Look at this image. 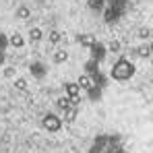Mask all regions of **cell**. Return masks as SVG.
I'll return each mask as SVG.
<instances>
[{"label":"cell","mask_w":153,"mask_h":153,"mask_svg":"<svg viewBox=\"0 0 153 153\" xmlns=\"http://www.w3.org/2000/svg\"><path fill=\"white\" fill-rule=\"evenodd\" d=\"M76 85H79V89H89L93 83H91V76H89V75H81V76H79V83H76Z\"/></svg>","instance_id":"16"},{"label":"cell","mask_w":153,"mask_h":153,"mask_svg":"<svg viewBox=\"0 0 153 153\" xmlns=\"http://www.w3.org/2000/svg\"><path fill=\"white\" fill-rule=\"evenodd\" d=\"M29 73L35 76V79H44L46 73H48V68H46V64H44V62L35 60V62H31V64H29Z\"/></svg>","instance_id":"6"},{"label":"cell","mask_w":153,"mask_h":153,"mask_svg":"<svg viewBox=\"0 0 153 153\" xmlns=\"http://www.w3.org/2000/svg\"><path fill=\"white\" fill-rule=\"evenodd\" d=\"M132 75H134V64L128 62V58L120 56L118 62L112 68V79H116V81H128Z\"/></svg>","instance_id":"1"},{"label":"cell","mask_w":153,"mask_h":153,"mask_svg":"<svg viewBox=\"0 0 153 153\" xmlns=\"http://www.w3.org/2000/svg\"><path fill=\"white\" fill-rule=\"evenodd\" d=\"M48 39H50L52 44H58V42L62 39V35H60L58 31H50V35H48Z\"/></svg>","instance_id":"23"},{"label":"cell","mask_w":153,"mask_h":153,"mask_svg":"<svg viewBox=\"0 0 153 153\" xmlns=\"http://www.w3.org/2000/svg\"><path fill=\"white\" fill-rule=\"evenodd\" d=\"M29 15H31V13H29L27 6H19V8H17V17H19V19H29Z\"/></svg>","instance_id":"21"},{"label":"cell","mask_w":153,"mask_h":153,"mask_svg":"<svg viewBox=\"0 0 153 153\" xmlns=\"http://www.w3.org/2000/svg\"><path fill=\"white\" fill-rule=\"evenodd\" d=\"M102 13H103V21L112 25V23H118V21L124 17L126 10H120V8H114V6H105Z\"/></svg>","instance_id":"2"},{"label":"cell","mask_w":153,"mask_h":153,"mask_svg":"<svg viewBox=\"0 0 153 153\" xmlns=\"http://www.w3.org/2000/svg\"><path fill=\"white\" fill-rule=\"evenodd\" d=\"M83 71H85V75H89V76H93L95 73H100V62H95V60H87L85 62V66H83Z\"/></svg>","instance_id":"8"},{"label":"cell","mask_w":153,"mask_h":153,"mask_svg":"<svg viewBox=\"0 0 153 153\" xmlns=\"http://www.w3.org/2000/svg\"><path fill=\"white\" fill-rule=\"evenodd\" d=\"M15 87H17L19 91H25L27 89V81L25 79H17V81H15Z\"/></svg>","instance_id":"25"},{"label":"cell","mask_w":153,"mask_h":153,"mask_svg":"<svg viewBox=\"0 0 153 153\" xmlns=\"http://www.w3.org/2000/svg\"><path fill=\"white\" fill-rule=\"evenodd\" d=\"M66 58H68V54L64 50H58L54 54V62H58V64H60V62H66Z\"/></svg>","instance_id":"20"},{"label":"cell","mask_w":153,"mask_h":153,"mask_svg":"<svg viewBox=\"0 0 153 153\" xmlns=\"http://www.w3.org/2000/svg\"><path fill=\"white\" fill-rule=\"evenodd\" d=\"M139 37H141L143 42H149V37H151V29H149V27H143V29L139 31Z\"/></svg>","instance_id":"22"},{"label":"cell","mask_w":153,"mask_h":153,"mask_svg":"<svg viewBox=\"0 0 153 153\" xmlns=\"http://www.w3.org/2000/svg\"><path fill=\"white\" fill-rule=\"evenodd\" d=\"M76 116H79V108H73V105L62 112V120H66V122H75Z\"/></svg>","instance_id":"9"},{"label":"cell","mask_w":153,"mask_h":153,"mask_svg":"<svg viewBox=\"0 0 153 153\" xmlns=\"http://www.w3.org/2000/svg\"><path fill=\"white\" fill-rule=\"evenodd\" d=\"M15 73H17V71H15L13 66H6V68H4V76H15Z\"/></svg>","instance_id":"26"},{"label":"cell","mask_w":153,"mask_h":153,"mask_svg":"<svg viewBox=\"0 0 153 153\" xmlns=\"http://www.w3.org/2000/svg\"><path fill=\"white\" fill-rule=\"evenodd\" d=\"M105 149H108V134H100V137H95L89 153H105Z\"/></svg>","instance_id":"5"},{"label":"cell","mask_w":153,"mask_h":153,"mask_svg":"<svg viewBox=\"0 0 153 153\" xmlns=\"http://www.w3.org/2000/svg\"><path fill=\"white\" fill-rule=\"evenodd\" d=\"M134 54L137 56H141V58H151V44L147 42V44H143L141 48H137L134 50Z\"/></svg>","instance_id":"11"},{"label":"cell","mask_w":153,"mask_h":153,"mask_svg":"<svg viewBox=\"0 0 153 153\" xmlns=\"http://www.w3.org/2000/svg\"><path fill=\"white\" fill-rule=\"evenodd\" d=\"M6 48H8V37L4 33H0V52H4Z\"/></svg>","instance_id":"24"},{"label":"cell","mask_w":153,"mask_h":153,"mask_svg":"<svg viewBox=\"0 0 153 153\" xmlns=\"http://www.w3.org/2000/svg\"><path fill=\"white\" fill-rule=\"evenodd\" d=\"M87 95H89V100H91V102H97V100L102 97V89H100V87H95V85H91V87L87 89Z\"/></svg>","instance_id":"15"},{"label":"cell","mask_w":153,"mask_h":153,"mask_svg":"<svg viewBox=\"0 0 153 153\" xmlns=\"http://www.w3.org/2000/svg\"><path fill=\"white\" fill-rule=\"evenodd\" d=\"M44 126H46V130H50V132H58L62 128V118L56 116V114H46L44 116Z\"/></svg>","instance_id":"3"},{"label":"cell","mask_w":153,"mask_h":153,"mask_svg":"<svg viewBox=\"0 0 153 153\" xmlns=\"http://www.w3.org/2000/svg\"><path fill=\"white\" fill-rule=\"evenodd\" d=\"M87 4H89V8L93 13H102L105 8V0H87Z\"/></svg>","instance_id":"12"},{"label":"cell","mask_w":153,"mask_h":153,"mask_svg":"<svg viewBox=\"0 0 153 153\" xmlns=\"http://www.w3.org/2000/svg\"><path fill=\"white\" fill-rule=\"evenodd\" d=\"M29 39H31V42H42V39H44V31H42L39 27H31V29H29Z\"/></svg>","instance_id":"13"},{"label":"cell","mask_w":153,"mask_h":153,"mask_svg":"<svg viewBox=\"0 0 153 153\" xmlns=\"http://www.w3.org/2000/svg\"><path fill=\"white\" fill-rule=\"evenodd\" d=\"M76 42H79L81 46L89 48V46H93V44H95L97 39H95V37H91V35H85V33H83V35H76Z\"/></svg>","instance_id":"14"},{"label":"cell","mask_w":153,"mask_h":153,"mask_svg":"<svg viewBox=\"0 0 153 153\" xmlns=\"http://www.w3.org/2000/svg\"><path fill=\"white\" fill-rule=\"evenodd\" d=\"M4 60H6V54H4V52H0V64H4Z\"/></svg>","instance_id":"27"},{"label":"cell","mask_w":153,"mask_h":153,"mask_svg":"<svg viewBox=\"0 0 153 153\" xmlns=\"http://www.w3.org/2000/svg\"><path fill=\"white\" fill-rule=\"evenodd\" d=\"M91 83H93L95 87H100V89H103V87L108 85V76H105V75L102 73V71H100V73H95V75L91 76Z\"/></svg>","instance_id":"10"},{"label":"cell","mask_w":153,"mask_h":153,"mask_svg":"<svg viewBox=\"0 0 153 153\" xmlns=\"http://www.w3.org/2000/svg\"><path fill=\"white\" fill-rule=\"evenodd\" d=\"M56 108L64 112L66 108H71V100H68V97H60V100H56Z\"/></svg>","instance_id":"19"},{"label":"cell","mask_w":153,"mask_h":153,"mask_svg":"<svg viewBox=\"0 0 153 153\" xmlns=\"http://www.w3.org/2000/svg\"><path fill=\"white\" fill-rule=\"evenodd\" d=\"M64 91H66V97H68V100L81 97V89H79L76 83H66V85H64Z\"/></svg>","instance_id":"7"},{"label":"cell","mask_w":153,"mask_h":153,"mask_svg":"<svg viewBox=\"0 0 153 153\" xmlns=\"http://www.w3.org/2000/svg\"><path fill=\"white\" fill-rule=\"evenodd\" d=\"M8 44L13 46V48H23V44H25V39H23V35H19V33H15L10 39H8Z\"/></svg>","instance_id":"17"},{"label":"cell","mask_w":153,"mask_h":153,"mask_svg":"<svg viewBox=\"0 0 153 153\" xmlns=\"http://www.w3.org/2000/svg\"><path fill=\"white\" fill-rule=\"evenodd\" d=\"M89 52H91V60H95V62H102L103 58H105V46H103L102 42H95L93 46H89Z\"/></svg>","instance_id":"4"},{"label":"cell","mask_w":153,"mask_h":153,"mask_svg":"<svg viewBox=\"0 0 153 153\" xmlns=\"http://www.w3.org/2000/svg\"><path fill=\"white\" fill-rule=\"evenodd\" d=\"M105 50H110L112 54H118V52L122 50V44H120L118 39H112V42H110V44L105 46Z\"/></svg>","instance_id":"18"}]
</instances>
